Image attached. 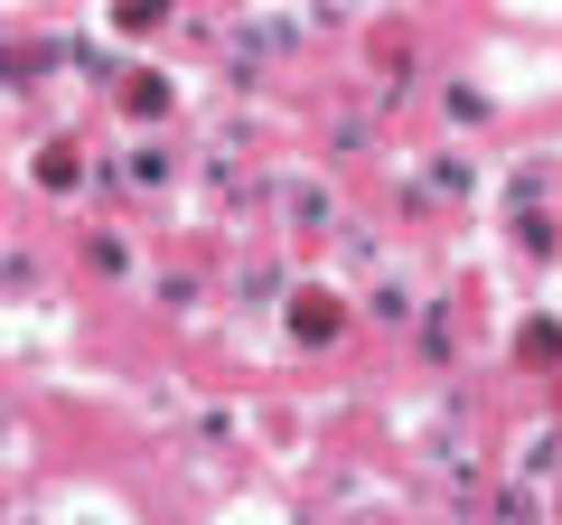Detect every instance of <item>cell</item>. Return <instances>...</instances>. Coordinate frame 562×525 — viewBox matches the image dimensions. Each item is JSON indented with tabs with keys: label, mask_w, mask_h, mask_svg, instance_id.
Wrapping results in <instances>:
<instances>
[{
	"label": "cell",
	"mask_w": 562,
	"mask_h": 525,
	"mask_svg": "<svg viewBox=\"0 0 562 525\" xmlns=\"http://www.w3.org/2000/svg\"><path fill=\"white\" fill-rule=\"evenodd\" d=\"M160 10H169V0H113V20H122V29H150Z\"/></svg>",
	"instance_id": "2"
},
{
	"label": "cell",
	"mask_w": 562,
	"mask_h": 525,
	"mask_svg": "<svg viewBox=\"0 0 562 525\" xmlns=\"http://www.w3.org/2000/svg\"><path fill=\"white\" fill-rule=\"evenodd\" d=\"M291 328H301V338H338V310H328V291H301V310H291Z\"/></svg>",
	"instance_id": "1"
}]
</instances>
